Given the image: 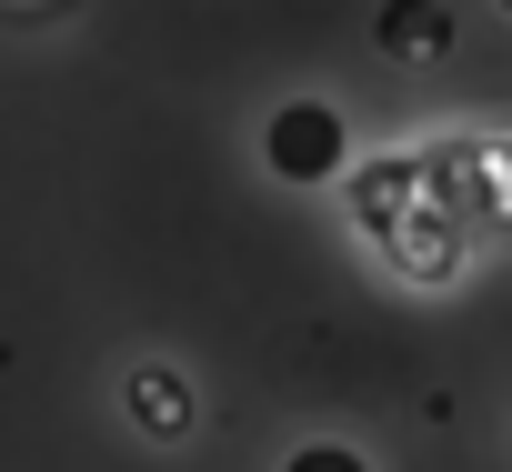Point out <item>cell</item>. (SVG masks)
Masks as SVG:
<instances>
[{
	"label": "cell",
	"mask_w": 512,
	"mask_h": 472,
	"mask_svg": "<svg viewBox=\"0 0 512 472\" xmlns=\"http://www.w3.org/2000/svg\"><path fill=\"white\" fill-rule=\"evenodd\" d=\"M342 151H352V131H342L332 101H292V111H272V131H262V161H272L282 181H332Z\"/></svg>",
	"instance_id": "1"
},
{
	"label": "cell",
	"mask_w": 512,
	"mask_h": 472,
	"mask_svg": "<svg viewBox=\"0 0 512 472\" xmlns=\"http://www.w3.org/2000/svg\"><path fill=\"white\" fill-rule=\"evenodd\" d=\"M382 51H392V61L452 51V0H392V11H382Z\"/></svg>",
	"instance_id": "2"
},
{
	"label": "cell",
	"mask_w": 512,
	"mask_h": 472,
	"mask_svg": "<svg viewBox=\"0 0 512 472\" xmlns=\"http://www.w3.org/2000/svg\"><path fill=\"white\" fill-rule=\"evenodd\" d=\"M131 412H141V432H191V392H181V372H131Z\"/></svg>",
	"instance_id": "3"
},
{
	"label": "cell",
	"mask_w": 512,
	"mask_h": 472,
	"mask_svg": "<svg viewBox=\"0 0 512 472\" xmlns=\"http://www.w3.org/2000/svg\"><path fill=\"white\" fill-rule=\"evenodd\" d=\"M402 191H412V161H392V171H372V181L352 191V211H362V231H392V211H402Z\"/></svg>",
	"instance_id": "4"
},
{
	"label": "cell",
	"mask_w": 512,
	"mask_h": 472,
	"mask_svg": "<svg viewBox=\"0 0 512 472\" xmlns=\"http://www.w3.org/2000/svg\"><path fill=\"white\" fill-rule=\"evenodd\" d=\"M282 472H372V462H362L352 442H302V452H292Z\"/></svg>",
	"instance_id": "5"
},
{
	"label": "cell",
	"mask_w": 512,
	"mask_h": 472,
	"mask_svg": "<svg viewBox=\"0 0 512 472\" xmlns=\"http://www.w3.org/2000/svg\"><path fill=\"white\" fill-rule=\"evenodd\" d=\"M502 11H512V0H502Z\"/></svg>",
	"instance_id": "6"
}]
</instances>
